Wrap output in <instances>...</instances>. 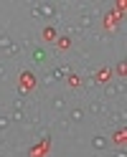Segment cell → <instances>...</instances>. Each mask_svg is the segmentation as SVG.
<instances>
[{
  "mask_svg": "<svg viewBox=\"0 0 127 157\" xmlns=\"http://www.w3.org/2000/svg\"><path fill=\"white\" fill-rule=\"evenodd\" d=\"M33 58H36L38 63H43V61H46V51H43V48H36V51H33Z\"/></svg>",
  "mask_w": 127,
  "mask_h": 157,
  "instance_id": "obj_1",
  "label": "cell"
},
{
  "mask_svg": "<svg viewBox=\"0 0 127 157\" xmlns=\"http://www.w3.org/2000/svg\"><path fill=\"white\" fill-rule=\"evenodd\" d=\"M41 36H43V41H54V38H56V31H54V28H46Z\"/></svg>",
  "mask_w": 127,
  "mask_h": 157,
  "instance_id": "obj_2",
  "label": "cell"
},
{
  "mask_svg": "<svg viewBox=\"0 0 127 157\" xmlns=\"http://www.w3.org/2000/svg\"><path fill=\"white\" fill-rule=\"evenodd\" d=\"M114 144H125V129L114 132Z\"/></svg>",
  "mask_w": 127,
  "mask_h": 157,
  "instance_id": "obj_3",
  "label": "cell"
},
{
  "mask_svg": "<svg viewBox=\"0 0 127 157\" xmlns=\"http://www.w3.org/2000/svg\"><path fill=\"white\" fill-rule=\"evenodd\" d=\"M23 86H26V89H31V86H33V76L31 74H23Z\"/></svg>",
  "mask_w": 127,
  "mask_h": 157,
  "instance_id": "obj_4",
  "label": "cell"
},
{
  "mask_svg": "<svg viewBox=\"0 0 127 157\" xmlns=\"http://www.w3.org/2000/svg\"><path fill=\"white\" fill-rule=\"evenodd\" d=\"M107 76H109L107 71H99V74H97V81H107Z\"/></svg>",
  "mask_w": 127,
  "mask_h": 157,
  "instance_id": "obj_5",
  "label": "cell"
},
{
  "mask_svg": "<svg viewBox=\"0 0 127 157\" xmlns=\"http://www.w3.org/2000/svg\"><path fill=\"white\" fill-rule=\"evenodd\" d=\"M69 84L76 86V84H81V78H79V76H69Z\"/></svg>",
  "mask_w": 127,
  "mask_h": 157,
  "instance_id": "obj_6",
  "label": "cell"
}]
</instances>
